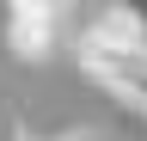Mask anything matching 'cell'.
<instances>
[{"label":"cell","mask_w":147,"mask_h":141,"mask_svg":"<svg viewBox=\"0 0 147 141\" xmlns=\"http://www.w3.org/2000/svg\"><path fill=\"white\" fill-rule=\"evenodd\" d=\"M67 141H98V135H67Z\"/></svg>","instance_id":"obj_5"},{"label":"cell","mask_w":147,"mask_h":141,"mask_svg":"<svg viewBox=\"0 0 147 141\" xmlns=\"http://www.w3.org/2000/svg\"><path fill=\"white\" fill-rule=\"evenodd\" d=\"M0 141H31V135H25V123H18V117H0Z\"/></svg>","instance_id":"obj_4"},{"label":"cell","mask_w":147,"mask_h":141,"mask_svg":"<svg viewBox=\"0 0 147 141\" xmlns=\"http://www.w3.org/2000/svg\"><path fill=\"white\" fill-rule=\"evenodd\" d=\"M0 6H6V49L18 61H43L61 37L67 0H0Z\"/></svg>","instance_id":"obj_2"},{"label":"cell","mask_w":147,"mask_h":141,"mask_svg":"<svg viewBox=\"0 0 147 141\" xmlns=\"http://www.w3.org/2000/svg\"><path fill=\"white\" fill-rule=\"evenodd\" d=\"M110 12H117V25L129 31V37H135V49L147 55V0H117Z\"/></svg>","instance_id":"obj_3"},{"label":"cell","mask_w":147,"mask_h":141,"mask_svg":"<svg viewBox=\"0 0 147 141\" xmlns=\"http://www.w3.org/2000/svg\"><path fill=\"white\" fill-rule=\"evenodd\" d=\"M80 67H86V80H98L110 98L129 104V111H147V55L117 25V12H104L98 25L80 31Z\"/></svg>","instance_id":"obj_1"}]
</instances>
